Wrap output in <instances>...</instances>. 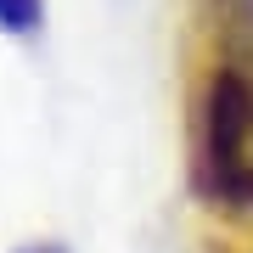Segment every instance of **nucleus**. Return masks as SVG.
<instances>
[{"label":"nucleus","instance_id":"1","mask_svg":"<svg viewBox=\"0 0 253 253\" xmlns=\"http://www.w3.org/2000/svg\"><path fill=\"white\" fill-rule=\"evenodd\" d=\"M197 180L214 203L253 208V68L219 62L203 90Z\"/></svg>","mask_w":253,"mask_h":253},{"label":"nucleus","instance_id":"2","mask_svg":"<svg viewBox=\"0 0 253 253\" xmlns=\"http://www.w3.org/2000/svg\"><path fill=\"white\" fill-rule=\"evenodd\" d=\"M219 17H225V40H231L225 62H248V51H253V0H219Z\"/></svg>","mask_w":253,"mask_h":253},{"label":"nucleus","instance_id":"3","mask_svg":"<svg viewBox=\"0 0 253 253\" xmlns=\"http://www.w3.org/2000/svg\"><path fill=\"white\" fill-rule=\"evenodd\" d=\"M45 23V0H0V34H34Z\"/></svg>","mask_w":253,"mask_h":253},{"label":"nucleus","instance_id":"4","mask_svg":"<svg viewBox=\"0 0 253 253\" xmlns=\"http://www.w3.org/2000/svg\"><path fill=\"white\" fill-rule=\"evenodd\" d=\"M17 253H68L62 242H28V248H17Z\"/></svg>","mask_w":253,"mask_h":253}]
</instances>
